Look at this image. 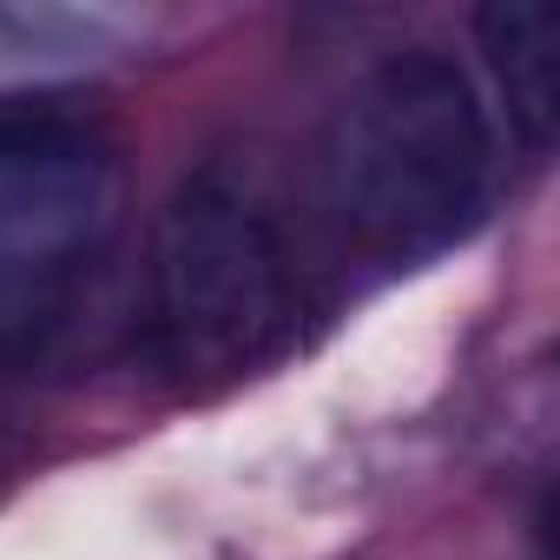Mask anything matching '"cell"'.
I'll use <instances>...</instances> for the list:
<instances>
[{
	"label": "cell",
	"mask_w": 560,
	"mask_h": 560,
	"mask_svg": "<svg viewBox=\"0 0 560 560\" xmlns=\"http://www.w3.org/2000/svg\"><path fill=\"white\" fill-rule=\"evenodd\" d=\"M494 185V139L475 86L442 54H396L363 73L324 132V198L376 264L455 250Z\"/></svg>",
	"instance_id": "1"
},
{
	"label": "cell",
	"mask_w": 560,
	"mask_h": 560,
	"mask_svg": "<svg viewBox=\"0 0 560 560\" xmlns=\"http://www.w3.org/2000/svg\"><path fill=\"white\" fill-rule=\"evenodd\" d=\"M298 284L277 218L231 178H185L152 224V343L178 383H231L291 330Z\"/></svg>",
	"instance_id": "2"
},
{
	"label": "cell",
	"mask_w": 560,
	"mask_h": 560,
	"mask_svg": "<svg viewBox=\"0 0 560 560\" xmlns=\"http://www.w3.org/2000/svg\"><path fill=\"white\" fill-rule=\"evenodd\" d=\"M126 178L93 126L0 113V363L40 350L100 277Z\"/></svg>",
	"instance_id": "3"
},
{
	"label": "cell",
	"mask_w": 560,
	"mask_h": 560,
	"mask_svg": "<svg viewBox=\"0 0 560 560\" xmlns=\"http://www.w3.org/2000/svg\"><path fill=\"white\" fill-rule=\"evenodd\" d=\"M475 34H481L488 73L508 100V126L521 132L527 152H547L553 113H560V67H553L560 14L540 8V0H494V8L475 14Z\"/></svg>",
	"instance_id": "4"
},
{
	"label": "cell",
	"mask_w": 560,
	"mask_h": 560,
	"mask_svg": "<svg viewBox=\"0 0 560 560\" xmlns=\"http://www.w3.org/2000/svg\"><path fill=\"white\" fill-rule=\"evenodd\" d=\"M0 468H8V429H0Z\"/></svg>",
	"instance_id": "5"
}]
</instances>
